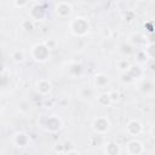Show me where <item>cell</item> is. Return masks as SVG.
<instances>
[{
    "label": "cell",
    "mask_w": 155,
    "mask_h": 155,
    "mask_svg": "<svg viewBox=\"0 0 155 155\" xmlns=\"http://www.w3.org/2000/svg\"><path fill=\"white\" fill-rule=\"evenodd\" d=\"M94 81H96V85H98V86H103V85H105V84L108 82V79H107L105 75L99 74V75H96Z\"/></svg>",
    "instance_id": "10"
},
{
    "label": "cell",
    "mask_w": 155,
    "mask_h": 155,
    "mask_svg": "<svg viewBox=\"0 0 155 155\" xmlns=\"http://www.w3.org/2000/svg\"><path fill=\"white\" fill-rule=\"evenodd\" d=\"M67 155H79V153H78V151H75V150H73V151L67 153Z\"/></svg>",
    "instance_id": "13"
},
{
    "label": "cell",
    "mask_w": 155,
    "mask_h": 155,
    "mask_svg": "<svg viewBox=\"0 0 155 155\" xmlns=\"http://www.w3.org/2000/svg\"><path fill=\"white\" fill-rule=\"evenodd\" d=\"M48 48L44 44H36L31 48V57L36 62H45L48 59Z\"/></svg>",
    "instance_id": "2"
},
{
    "label": "cell",
    "mask_w": 155,
    "mask_h": 155,
    "mask_svg": "<svg viewBox=\"0 0 155 155\" xmlns=\"http://www.w3.org/2000/svg\"><path fill=\"white\" fill-rule=\"evenodd\" d=\"M131 149H134V151L132 153V155H138L140 151H142V144L138 143V142H131L127 147V150H131Z\"/></svg>",
    "instance_id": "7"
},
{
    "label": "cell",
    "mask_w": 155,
    "mask_h": 155,
    "mask_svg": "<svg viewBox=\"0 0 155 155\" xmlns=\"http://www.w3.org/2000/svg\"><path fill=\"white\" fill-rule=\"evenodd\" d=\"M15 142H16V144H17L18 147H23V145L27 144L28 138H27V136H25L24 133H18V134L16 136V138H15Z\"/></svg>",
    "instance_id": "8"
},
{
    "label": "cell",
    "mask_w": 155,
    "mask_h": 155,
    "mask_svg": "<svg viewBox=\"0 0 155 155\" xmlns=\"http://www.w3.org/2000/svg\"><path fill=\"white\" fill-rule=\"evenodd\" d=\"M88 29H90V24H88V21L84 17H76L73 19L71 24H70V30L73 34L75 35H79V36H82L85 35L86 33H88Z\"/></svg>",
    "instance_id": "1"
},
{
    "label": "cell",
    "mask_w": 155,
    "mask_h": 155,
    "mask_svg": "<svg viewBox=\"0 0 155 155\" xmlns=\"http://www.w3.org/2000/svg\"><path fill=\"white\" fill-rule=\"evenodd\" d=\"M92 128L97 133H104L109 130V121L105 117H97L92 122Z\"/></svg>",
    "instance_id": "3"
},
{
    "label": "cell",
    "mask_w": 155,
    "mask_h": 155,
    "mask_svg": "<svg viewBox=\"0 0 155 155\" xmlns=\"http://www.w3.org/2000/svg\"><path fill=\"white\" fill-rule=\"evenodd\" d=\"M56 12L61 17H67L71 13V5L68 2H59L56 6Z\"/></svg>",
    "instance_id": "4"
},
{
    "label": "cell",
    "mask_w": 155,
    "mask_h": 155,
    "mask_svg": "<svg viewBox=\"0 0 155 155\" xmlns=\"http://www.w3.org/2000/svg\"><path fill=\"white\" fill-rule=\"evenodd\" d=\"M36 90H38V92L41 93V94H47V93H50V91H51V82H50L48 80L41 79V80H39L38 84H36Z\"/></svg>",
    "instance_id": "5"
},
{
    "label": "cell",
    "mask_w": 155,
    "mask_h": 155,
    "mask_svg": "<svg viewBox=\"0 0 155 155\" xmlns=\"http://www.w3.org/2000/svg\"><path fill=\"white\" fill-rule=\"evenodd\" d=\"M120 153V147L114 143V142H110L105 145V154L107 155H119Z\"/></svg>",
    "instance_id": "6"
},
{
    "label": "cell",
    "mask_w": 155,
    "mask_h": 155,
    "mask_svg": "<svg viewBox=\"0 0 155 155\" xmlns=\"http://www.w3.org/2000/svg\"><path fill=\"white\" fill-rule=\"evenodd\" d=\"M44 45H45V46H46V47L50 50V48H53V47L56 46V42H54L53 40H48V41H46Z\"/></svg>",
    "instance_id": "12"
},
{
    "label": "cell",
    "mask_w": 155,
    "mask_h": 155,
    "mask_svg": "<svg viewBox=\"0 0 155 155\" xmlns=\"http://www.w3.org/2000/svg\"><path fill=\"white\" fill-rule=\"evenodd\" d=\"M98 102H99L101 104H109L111 101H110V98H109V94H107V93H103V94H101V96H99V98H98Z\"/></svg>",
    "instance_id": "11"
},
{
    "label": "cell",
    "mask_w": 155,
    "mask_h": 155,
    "mask_svg": "<svg viewBox=\"0 0 155 155\" xmlns=\"http://www.w3.org/2000/svg\"><path fill=\"white\" fill-rule=\"evenodd\" d=\"M11 56H12V59L15 62H22L24 59V53L22 50H15Z\"/></svg>",
    "instance_id": "9"
}]
</instances>
